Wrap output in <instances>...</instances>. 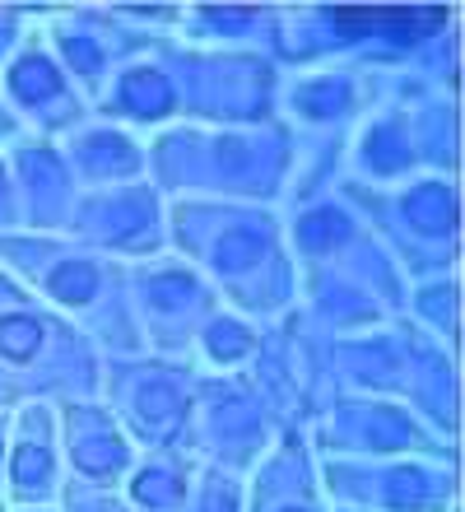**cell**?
<instances>
[{"label": "cell", "mask_w": 465, "mask_h": 512, "mask_svg": "<svg viewBox=\"0 0 465 512\" xmlns=\"http://www.w3.org/2000/svg\"><path fill=\"white\" fill-rule=\"evenodd\" d=\"M331 24L345 38H368L382 28L391 42H419L438 33L442 10H331Z\"/></svg>", "instance_id": "6da1fadb"}, {"label": "cell", "mask_w": 465, "mask_h": 512, "mask_svg": "<svg viewBox=\"0 0 465 512\" xmlns=\"http://www.w3.org/2000/svg\"><path fill=\"white\" fill-rule=\"evenodd\" d=\"M405 215L414 219V229L447 233L456 224V196L447 187H438V182H428V187H419L410 201H405Z\"/></svg>", "instance_id": "7a4b0ae2"}, {"label": "cell", "mask_w": 465, "mask_h": 512, "mask_svg": "<svg viewBox=\"0 0 465 512\" xmlns=\"http://www.w3.org/2000/svg\"><path fill=\"white\" fill-rule=\"evenodd\" d=\"M121 108L140 112V117H159V112L173 108V84L154 75V70H135L121 84Z\"/></svg>", "instance_id": "3957f363"}, {"label": "cell", "mask_w": 465, "mask_h": 512, "mask_svg": "<svg viewBox=\"0 0 465 512\" xmlns=\"http://www.w3.org/2000/svg\"><path fill=\"white\" fill-rule=\"evenodd\" d=\"M14 94L28 98V103H42V98L61 94V75L47 61H24V66L14 70Z\"/></svg>", "instance_id": "277c9868"}, {"label": "cell", "mask_w": 465, "mask_h": 512, "mask_svg": "<svg viewBox=\"0 0 465 512\" xmlns=\"http://www.w3.org/2000/svg\"><path fill=\"white\" fill-rule=\"evenodd\" d=\"M38 336H42V326L33 322V317H5V322H0V354L28 359V354L38 350Z\"/></svg>", "instance_id": "5b68a950"}, {"label": "cell", "mask_w": 465, "mask_h": 512, "mask_svg": "<svg viewBox=\"0 0 465 512\" xmlns=\"http://www.w3.org/2000/svg\"><path fill=\"white\" fill-rule=\"evenodd\" d=\"M52 289L61 298H70V303H84V298L98 294V275H93V266H84V261H66V266L52 275Z\"/></svg>", "instance_id": "8992f818"}, {"label": "cell", "mask_w": 465, "mask_h": 512, "mask_svg": "<svg viewBox=\"0 0 465 512\" xmlns=\"http://www.w3.org/2000/svg\"><path fill=\"white\" fill-rule=\"evenodd\" d=\"M75 461H80L84 471L103 475V471H117L121 461H126V447L117 438H98V443H80L75 447Z\"/></svg>", "instance_id": "52a82bcc"}, {"label": "cell", "mask_w": 465, "mask_h": 512, "mask_svg": "<svg viewBox=\"0 0 465 512\" xmlns=\"http://www.w3.org/2000/svg\"><path fill=\"white\" fill-rule=\"evenodd\" d=\"M298 233H303L307 247H331V243H345V238H349V224L340 215H331V210H326V215H307Z\"/></svg>", "instance_id": "ba28073f"}, {"label": "cell", "mask_w": 465, "mask_h": 512, "mask_svg": "<svg viewBox=\"0 0 465 512\" xmlns=\"http://www.w3.org/2000/svg\"><path fill=\"white\" fill-rule=\"evenodd\" d=\"M256 256H261V238H252V233H228L224 243H219V266L224 270L252 266Z\"/></svg>", "instance_id": "9c48e42d"}, {"label": "cell", "mask_w": 465, "mask_h": 512, "mask_svg": "<svg viewBox=\"0 0 465 512\" xmlns=\"http://www.w3.org/2000/svg\"><path fill=\"white\" fill-rule=\"evenodd\" d=\"M47 471H52V461H47L42 447H19V452H14V480H19V485H42Z\"/></svg>", "instance_id": "30bf717a"}, {"label": "cell", "mask_w": 465, "mask_h": 512, "mask_svg": "<svg viewBox=\"0 0 465 512\" xmlns=\"http://www.w3.org/2000/svg\"><path fill=\"white\" fill-rule=\"evenodd\" d=\"M135 499L140 503H173L177 499V480H168L163 471H145L135 480Z\"/></svg>", "instance_id": "8fae6325"}, {"label": "cell", "mask_w": 465, "mask_h": 512, "mask_svg": "<svg viewBox=\"0 0 465 512\" xmlns=\"http://www.w3.org/2000/svg\"><path fill=\"white\" fill-rule=\"evenodd\" d=\"M210 350L219 354V359H233V354L247 350V331H238V326H214V331H210Z\"/></svg>", "instance_id": "7c38bea8"}, {"label": "cell", "mask_w": 465, "mask_h": 512, "mask_svg": "<svg viewBox=\"0 0 465 512\" xmlns=\"http://www.w3.org/2000/svg\"><path fill=\"white\" fill-rule=\"evenodd\" d=\"M177 405V391L173 387H140V410H145V415H168V410H173Z\"/></svg>", "instance_id": "4fadbf2b"}, {"label": "cell", "mask_w": 465, "mask_h": 512, "mask_svg": "<svg viewBox=\"0 0 465 512\" xmlns=\"http://www.w3.org/2000/svg\"><path fill=\"white\" fill-rule=\"evenodd\" d=\"M66 56L80 70H98V66H103V52H98L89 38H66Z\"/></svg>", "instance_id": "5bb4252c"}, {"label": "cell", "mask_w": 465, "mask_h": 512, "mask_svg": "<svg viewBox=\"0 0 465 512\" xmlns=\"http://www.w3.org/2000/svg\"><path fill=\"white\" fill-rule=\"evenodd\" d=\"M98 145H103V149H93V154H89L93 163H121V168H126V163H135V154L121 145V140H98Z\"/></svg>", "instance_id": "9a60e30c"}, {"label": "cell", "mask_w": 465, "mask_h": 512, "mask_svg": "<svg viewBox=\"0 0 465 512\" xmlns=\"http://www.w3.org/2000/svg\"><path fill=\"white\" fill-rule=\"evenodd\" d=\"M182 294H191V280H159L154 284V303H159V308H173Z\"/></svg>", "instance_id": "2e32d148"}]
</instances>
